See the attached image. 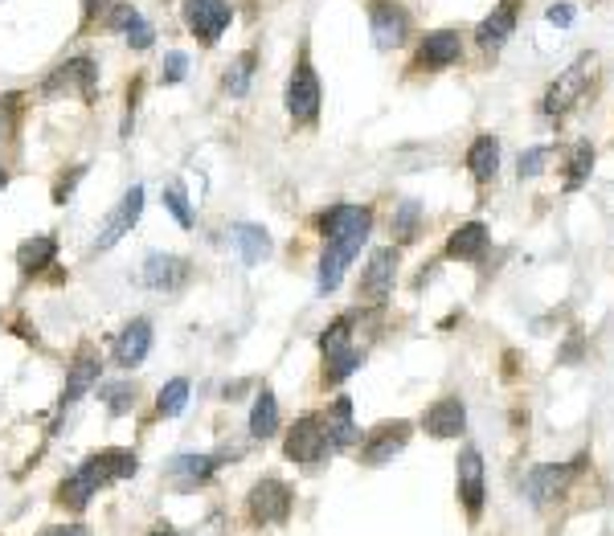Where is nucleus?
I'll return each instance as SVG.
<instances>
[{
	"instance_id": "ddd939ff",
	"label": "nucleus",
	"mask_w": 614,
	"mask_h": 536,
	"mask_svg": "<svg viewBox=\"0 0 614 536\" xmlns=\"http://www.w3.org/2000/svg\"><path fill=\"white\" fill-rule=\"evenodd\" d=\"M590 70H594V58L586 54V58H578L574 66H569L549 91H545V99H541V111L545 115H565L569 107H574L582 95H586V86H590Z\"/></svg>"
},
{
	"instance_id": "a878e982",
	"label": "nucleus",
	"mask_w": 614,
	"mask_h": 536,
	"mask_svg": "<svg viewBox=\"0 0 614 536\" xmlns=\"http://www.w3.org/2000/svg\"><path fill=\"white\" fill-rule=\"evenodd\" d=\"M279 426H283L279 397H275L271 389H262V393L254 397V406H250V438L267 442V438H275V434H279Z\"/></svg>"
},
{
	"instance_id": "393cba45",
	"label": "nucleus",
	"mask_w": 614,
	"mask_h": 536,
	"mask_svg": "<svg viewBox=\"0 0 614 536\" xmlns=\"http://www.w3.org/2000/svg\"><path fill=\"white\" fill-rule=\"evenodd\" d=\"M467 168L479 185H492L500 172V140L496 136H475L467 148Z\"/></svg>"
},
{
	"instance_id": "ea45409f",
	"label": "nucleus",
	"mask_w": 614,
	"mask_h": 536,
	"mask_svg": "<svg viewBox=\"0 0 614 536\" xmlns=\"http://www.w3.org/2000/svg\"><path fill=\"white\" fill-rule=\"evenodd\" d=\"M82 176H86V164H78L70 176H62V181L54 185V205H70V197H74V185L82 181Z\"/></svg>"
},
{
	"instance_id": "58836bf2",
	"label": "nucleus",
	"mask_w": 614,
	"mask_h": 536,
	"mask_svg": "<svg viewBox=\"0 0 614 536\" xmlns=\"http://www.w3.org/2000/svg\"><path fill=\"white\" fill-rule=\"evenodd\" d=\"M549 148L541 144V148H529V152H520V181H524V176H541L545 172V164H549Z\"/></svg>"
},
{
	"instance_id": "1a4fd4ad",
	"label": "nucleus",
	"mask_w": 614,
	"mask_h": 536,
	"mask_svg": "<svg viewBox=\"0 0 614 536\" xmlns=\"http://www.w3.org/2000/svg\"><path fill=\"white\" fill-rule=\"evenodd\" d=\"M283 451H287V459L299 463V467H320V463L332 455V451H328V438H324V426H320V414L295 418V426L287 430Z\"/></svg>"
},
{
	"instance_id": "4c0bfd02",
	"label": "nucleus",
	"mask_w": 614,
	"mask_h": 536,
	"mask_svg": "<svg viewBox=\"0 0 614 536\" xmlns=\"http://www.w3.org/2000/svg\"><path fill=\"white\" fill-rule=\"evenodd\" d=\"M17 103H21V95H5V99H0V144H9L13 131H17Z\"/></svg>"
},
{
	"instance_id": "e433bc0d",
	"label": "nucleus",
	"mask_w": 614,
	"mask_h": 536,
	"mask_svg": "<svg viewBox=\"0 0 614 536\" xmlns=\"http://www.w3.org/2000/svg\"><path fill=\"white\" fill-rule=\"evenodd\" d=\"M111 5H115V0H78V13H82L78 29L86 33L91 25H103V21H107V13H111Z\"/></svg>"
},
{
	"instance_id": "c9c22d12",
	"label": "nucleus",
	"mask_w": 614,
	"mask_h": 536,
	"mask_svg": "<svg viewBox=\"0 0 614 536\" xmlns=\"http://www.w3.org/2000/svg\"><path fill=\"white\" fill-rule=\"evenodd\" d=\"M185 74H189V54L185 50H168L164 62H160V82L177 86V82H185Z\"/></svg>"
},
{
	"instance_id": "37998d69",
	"label": "nucleus",
	"mask_w": 614,
	"mask_h": 536,
	"mask_svg": "<svg viewBox=\"0 0 614 536\" xmlns=\"http://www.w3.org/2000/svg\"><path fill=\"white\" fill-rule=\"evenodd\" d=\"M148 536H181V532H177V528H168V524H156Z\"/></svg>"
},
{
	"instance_id": "f8f14e48",
	"label": "nucleus",
	"mask_w": 614,
	"mask_h": 536,
	"mask_svg": "<svg viewBox=\"0 0 614 536\" xmlns=\"http://www.w3.org/2000/svg\"><path fill=\"white\" fill-rule=\"evenodd\" d=\"M369 33L377 50H402L410 37V13L393 0H369Z\"/></svg>"
},
{
	"instance_id": "9b49d317",
	"label": "nucleus",
	"mask_w": 614,
	"mask_h": 536,
	"mask_svg": "<svg viewBox=\"0 0 614 536\" xmlns=\"http://www.w3.org/2000/svg\"><path fill=\"white\" fill-rule=\"evenodd\" d=\"M455 483H459V500L467 508L471 520L484 516V500H488V483H484V455L475 446H463L455 459Z\"/></svg>"
},
{
	"instance_id": "c756f323",
	"label": "nucleus",
	"mask_w": 614,
	"mask_h": 536,
	"mask_svg": "<svg viewBox=\"0 0 614 536\" xmlns=\"http://www.w3.org/2000/svg\"><path fill=\"white\" fill-rule=\"evenodd\" d=\"M422 217H426V209L418 201H402L398 209H393V221H389L393 238H398V242H414L418 230H422Z\"/></svg>"
},
{
	"instance_id": "4be33fe9",
	"label": "nucleus",
	"mask_w": 614,
	"mask_h": 536,
	"mask_svg": "<svg viewBox=\"0 0 614 536\" xmlns=\"http://www.w3.org/2000/svg\"><path fill=\"white\" fill-rule=\"evenodd\" d=\"M54 262H58V238L54 234H33V238H25L17 246V271H21V279L46 275Z\"/></svg>"
},
{
	"instance_id": "cd10ccee",
	"label": "nucleus",
	"mask_w": 614,
	"mask_h": 536,
	"mask_svg": "<svg viewBox=\"0 0 614 536\" xmlns=\"http://www.w3.org/2000/svg\"><path fill=\"white\" fill-rule=\"evenodd\" d=\"M254 70H258V50H242L238 58H230L226 74H222V91L230 99H246L250 95V82H254Z\"/></svg>"
},
{
	"instance_id": "5701e85b",
	"label": "nucleus",
	"mask_w": 614,
	"mask_h": 536,
	"mask_svg": "<svg viewBox=\"0 0 614 536\" xmlns=\"http://www.w3.org/2000/svg\"><path fill=\"white\" fill-rule=\"evenodd\" d=\"M217 467H222V463H217L213 455H177L168 463V483L181 487V491H193V487L209 483Z\"/></svg>"
},
{
	"instance_id": "b1692460",
	"label": "nucleus",
	"mask_w": 614,
	"mask_h": 536,
	"mask_svg": "<svg viewBox=\"0 0 614 536\" xmlns=\"http://www.w3.org/2000/svg\"><path fill=\"white\" fill-rule=\"evenodd\" d=\"M492 234L484 221H467V226H459L451 238H447V258H459V262H479L488 250Z\"/></svg>"
},
{
	"instance_id": "79ce46f5",
	"label": "nucleus",
	"mask_w": 614,
	"mask_h": 536,
	"mask_svg": "<svg viewBox=\"0 0 614 536\" xmlns=\"http://www.w3.org/2000/svg\"><path fill=\"white\" fill-rule=\"evenodd\" d=\"M41 536H91V528L86 524H62V528H46Z\"/></svg>"
},
{
	"instance_id": "2f4dec72",
	"label": "nucleus",
	"mask_w": 614,
	"mask_h": 536,
	"mask_svg": "<svg viewBox=\"0 0 614 536\" xmlns=\"http://www.w3.org/2000/svg\"><path fill=\"white\" fill-rule=\"evenodd\" d=\"M164 209H168L172 217H177V226H181V230H193V226H197V213H193L189 193H185L181 181H172V185L164 189Z\"/></svg>"
},
{
	"instance_id": "f704fd0d",
	"label": "nucleus",
	"mask_w": 614,
	"mask_h": 536,
	"mask_svg": "<svg viewBox=\"0 0 614 536\" xmlns=\"http://www.w3.org/2000/svg\"><path fill=\"white\" fill-rule=\"evenodd\" d=\"M103 401H107V410L119 418V414H131L136 410V385H127V381H119V385H103Z\"/></svg>"
},
{
	"instance_id": "aec40b11",
	"label": "nucleus",
	"mask_w": 614,
	"mask_h": 536,
	"mask_svg": "<svg viewBox=\"0 0 614 536\" xmlns=\"http://www.w3.org/2000/svg\"><path fill=\"white\" fill-rule=\"evenodd\" d=\"M516 17H520V0H504V5H496L484 21H479L475 41H479V46H484L488 54L504 50V46H508V37L516 33Z\"/></svg>"
},
{
	"instance_id": "a211bd4d",
	"label": "nucleus",
	"mask_w": 614,
	"mask_h": 536,
	"mask_svg": "<svg viewBox=\"0 0 614 536\" xmlns=\"http://www.w3.org/2000/svg\"><path fill=\"white\" fill-rule=\"evenodd\" d=\"M422 430H426L430 438H459V434L467 430V406H463V397L447 393V397H438L434 406H426Z\"/></svg>"
},
{
	"instance_id": "6ab92c4d",
	"label": "nucleus",
	"mask_w": 614,
	"mask_h": 536,
	"mask_svg": "<svg viewBox=\"0 0 614 536\" xmlns=\"http://www.w3.org/2000/svg\"><path fill=\"white\" fill-rule=\"evenodd\" d=\"M320 426H324V438H328V451H348V446L361 442V430L353 422V401L348 397H336L332 406L320 414Z\"/></svg>"
},
{
	"instance_id": "20e7f679",
	"label": "nucleus",
	"mask_w": 614,
	"mask_h": 536,
	"mask_svg": "<svg viewBox=\"0 0 614 536\" xmlns=\"http://www.w3.org/2000/svg\"><path fill=\"white\" fill-rule=\"evenodd\" d=\"M62 95H78L82 103L99 99V62L91 54H74L41 78V99H62Z\"/></svg>"
},
{
	"instance_id": "bb28decb",
	"label": "nucleus",
	"mask_w": 614,
	"mask_h": 536,
	"mask_svg": "<svg viewBox=\"0 0 614 536\" xmlns=\"http://www.w3.org/2000/svg\"><path fill=\"white\" fill-rule=\"evenodd\" d=\"M230 242L238 246V258L246 266H258L262 258L271 254V234L262 230V226H254V221H238V226L230 230Z\"/></svg>"
},
{
	"instance_id": "4468645a",
	"label": "nucleus",
	"mask_w": 614,
	"mask_h": 536,
	"mask_svg": "<svg viewBox=\"0 0 614 536\" xmlns=\"http://www.w3.org/2000/svg\"><path fill=\"white\" fill-rule=\"evenodd\" d=\"M406 442H410V422H406V418L381 422V426H373V430L365 434L357 459H361L365 467H385V463H393V455H402Z\"/></svg>"
},
{
	"instance_id": "0eeeda50",
	"label": "nucleus",
	"mask_w": 614,
	"mask_h": 536,
	"mask_svg": "<svg viewBox=\"0 0 614 536\" xmlns=\"http://www.w3.org/2000/svg\"><path fill=\"white\" fill-rule=\"evenodd\" d=\"M99 377H103V356H99V348H95L91 340H82V344L74 348L70 369H66V385H62V397H58V410L78 406V401L99 385Z\"/></svg>"
},
{
	"instance_id": "39448f33",
	"label": "nucleus",
	"mask_w": 614,
	"mask_h": 536,
	"mask_svg": "<svg viewBox=\"0 0 614 536\" xmlns=\"http://www.w3.org/2000/svg\"><path fill=\"white\" fill-rule=\"evenodd\" d=\"M181 21L205 50H213L234 25V5L230 0H181Z\"/></svg>"
},
{
	"instance_id": "6e6552de",
	"label": "nucleus",
	"mask_w": 614,
	"mask_h": 536,
	"mask_svg": "<svg viewBox=\"0 0 614 536\" xmlns=\"http://www.w3.org/2000/svg\"><path fill=\"white\" fill-rule=\"evenodd\" d=\"M144 185H131L119 201H115V209L103 217V226L95 230V250L103 254V250H111V246H119L131 230H136V221L144 217Z\"/></svg>"
},
{
	"instance_id": "dca6fc26",
	"label": "nucleus",
	"mask_w": 614,
	"mask_h": 536,
	"mask_svg": "<svg viewBox=\"0 0 614 536\" xmlns=\"http://www.w3.org/2000/svg\"><path fill=\"white\" fill-rule=\"evenodd\" d=\"M463 58V37L459 29H434L418 41V58H414V70H447Z\"/></svg>"
},
{
	"instance_id": "f257e3e1",
	"label": "nucleus",
	"mask_w": 614,
	"mask_h": 536,
	"mask_svg": "<svg viewBox=\"0 0 614 536\" xmlns=\"http://www.w3.org/2000/svg\"><path fill=\"white\" fill-rule=\"evenodd\" d=\"M373 230V205H332L320 213V234H324V254H320V295H332L348 271V262L361 254Z\"/></svg>"
},
{
	"instance_id": "423d86ee",
	"label": "nucleus",
	"mask_w": 614,
	"mask_h": 536,
	"mask_svg": "<svg viewBox=\"0 0 614 536\" xmlns=\"http://www.w3.org/2000/svg\"><path fill=\"white\" fill-rule=\"evenodd\" d=\"M291 508H295V491L279 475H262L246 496V512L254 524H287Z\"/></svg>"
},
{
	"instance_id": "7ed1b4c3",
	"label": "nucleus",
	"mask_w": 614,
	"mask_h": 536,
	"mask_svg": "<svg viewBox=\"0 0 614 536\" xmlns=\"http://www.w3.org/2000/svg\"><path fill=\"white\" fill-rule=\"evenodd\" d=\"M287 115L295 127H316L320 123V103H324V86H320V74L312 66V54H307V46L299 50L291 74H287Z\"/></svg>"
},
{
	"instance_id": "7c9ffc66",
	"label": "nucleus",
	"mask_w": 614,
	"mask_h": 536,
	"mask_svg": "<svg viewBox=\"0 0 614 536\" xmlns=\"http://www.w3.org/2000/svg\"><path fill=\"white\" fill-rule=\"evenodd\" d=\"M189 377H172L164 389H160V397H156V414L160 418H177V414H185V406H189Z\"/></svg>"
},
{
	"instance_id": "412c9836",
	"label": "nucleus",
	"mask_w": 614,
	"mask_h": 536,
	"mask_svg": "<svg viewBox=\"0 0 614 536\" xmlns=\"http://www.w3.org/2000/svg\"><path fill=\"white\" fill-rule=\"evenodd\" d=\"M586 459H578L574 467H553V463H545V467H537V471H529V479H524V496H529V504H549V500H557L561 491H565V483H569V475H574L578 467H582Z\"/></svg>"
},
{
	"instance_id": "9d476101",
	"label": "nucleus",
	"mask_w": 614,
	"mask_h": 536,
	"mask_svg": "<svg viewBox=\"0 0 614 536\" xmlns=\"http://www.w3.org/2000/svg\"><path fill=\"white\" fill-rule=\"evenodd\" d=\"M193 279V262L181 258V254H148L144 266H140V283L148 291H160V295H177L185 283Z\"/></svg>"
},
{
	"instance_id": "f03ea898",
	"label": "nucleus",
	"mask_w": 614,
	"mask_h": 536,
	"mask_svg": "<svg viewBox=\"0 0 614 536\" xmlns=\"http://www.w3.org/2000/svg\"><path fill=\"white\" fill-rule=\"evenodd\" d=\"M140 471V459H136V451H123V446H111V451H99V455H91V459H82L62 483H58V504L62 508H70V512H82L86 504H91L99 491L107 487V483H115V479H131Z\"/></svg>"
},
{
	"instance_id": "a19ab883",
	"label": "nucleus",
	"mask_w": 614,
	"mask_h": 536,
	"mask_svg": "<svg viewBox=\"0 0 614 536\" xmlns=\"http://www.w3.org/2000/svg\"><path fill=\"white\" fill-rule=\"evenodd\" d=\"M549 25H574V5H569V0H557V5L549 9Z\"/></svg>"
},
{
	"instance_id": "c85d7f7f",
	"label": "nucleus",
	"mask_w": 614,
	"mask_h": 536,
	"mask_svg": "<svg viewBox=\"0 0 614 536\" xmlns=\"http://www.w3.org/2000/svg\"><path fill=\"white\" fill-rule=\"evenodd\" d=\"M361 365H365V352H361L357 344H348V348H340V352H328V356H324V385L348 381Z\"/></svg>"
},
{
	"instance_id": "72a5a7b5",
	"label": "nucleus",
	"mask_w": 614,
	"mask_h": 536,
	"mask_svg": "<svg viewBox=\"0 0 614 536\" xmlns=\"http://www.w3.org/2000/svg\"><path fill=\"white\" fill-rule=\"evenodd\" d=\"M590 168H594V148L590 144H578L569 152V176H565V189H582L590 181Z\"/></svg>"
},
{
	"instance_id": "2eb2a0df",
	"label": "nucleus",
	"mask_w": 614,
	"mask_h": 536,
	"mask_svg": "<svg viewBox=\"0 0 614 536\" xmlns=\"http://www.w3.org/2000/svg\"><path fill=\"white\" fill-rule=\"evenodd\" d=\"M148 352H152V320L148 316H136L131 324L119 328V336L111 344V361L131 373V369H140L148 361Z\"/></svg>"
},
{
	"instance_id": "c03bdc74",
	"label": "nucleus",
	"mask_w": 614,
	"mask_h": 536,
	"mask_svg": "<svg viewBox=\"0 0 614 536\" xmlns=\"http://www.w3.org/2000/svg\"><path fill=\"white\" fill-rule=\"evenodd\" d=\"M5 185H9V168H5V164H0V189H5Z\"/></svg>"
},
{
	"instance_id": "f3484780",
	"label": "nucleus",
	"mask_w": 614,
	"mask_h": 536,
	"mask_svg": "<svg viewBox=\"0 0 614 536\" xmlns=\"http://www.w3.org/2000/svg\"><path fill=\"white\" fill-rule=\"evenodd\" d=\"M393 279H398V246H381L369 254V266L361 271V295L369 303H385L393 291Z\"/></svg>"
},
{
	"instance_id": "473e14b6",
	"label": "nucleus",
	"mask_w": 614,
	"mask_h": 536,
	"mask_svg": "<svg viewBox=\"0 0 614 536\" xmlns=\"http://www.w3.org/2000/svg\"><path fill=\"white\" fill-rule=\"evenodd\" d=\"M123 41H127V50H136V54H144V50H152L156 46V25L144 17V13H136L127 25H123Z\"/></svg>"
}]
</instances>
